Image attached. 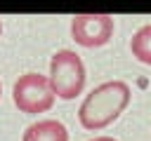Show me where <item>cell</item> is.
I'll list each match as a JSON object with an SVG mask.
<instances>
[{
    "label": "cell",
    "instance_id": "2",
    "mask_svg": "<svg viewBox=\"0 0 151 141\" xmlns=\"http://www.w3.org/2000/svg\"><path fill=\"white\" fill-rule=\"evenodd\" d=\"M47 80H50V87H52L57 99H64V101L76 99L78 94H83L85 80H87L83 59L73 49H59L50 59Z\"/></svg>",
    "mask_w": 151,
    "mask_h": 141
},
{
    "label": "cell",
    "instance_id": "8",
    "mask_svg": "<svg viewBox=\"0 0 151 141\" xmlns=\"http://www.w3.org/2000/svg\"><path fill=\"white\" fill-rule=\"evenodd\" d=\"M0 35H2V24H0Z\"/></svg>",
    "mask_w": 151,
    "mask_h": 141
},
{
    "label": "cell",
    "instance_id": "6",
    "mask_svg": "<svg viewBox=\"0 0 151 141\" xmlns=\"http://www.w3.org/2000/svg\"><path fill=\"white\" fill-rule=\"evenodd\" d=\"M130 52L139 63L151 66V24H144L142 28L134 31L130 40Z\"/></svg>",
    "mask_w": 151,
    "mask_h": 141
},
{
    "label": "cell",
    "instance_id": "5",
    "mask_svg": "<svg viewBox=\"0 0 151 141\" xmlns=\"http://www.w3.org/2000/svg\"><path fill=\"white\" fill-rule=\"evenodd\" d=\"M21 141H68V129L64 122L54 118H45V120L28 125Z\"/></svg>",
    "mask_w": 151,
    "mask_h": 141
},
{
    "label": "cell",
    "instance_id": "7",
    "mask_svg": "<svg viewBox=\"0 0 151 141\" xmlns=\"http://www.w3.org/2000/svg\"><path fill=\"white\" fill-rule=\"evenodd\" d=\"M90 141H118V139H113V136H94Z\"/></svg>",
    "mask_w": 151,
    "mask_h": 141
},
{
    "label": "cell",
    "instance_id": "3",
    "mask_svg": "<svg viewBox=\"0 0 151 141\" xmlns=\"http://www.w3.org/2000/svg\"><path fill=\"white\" fill-rule=\"evenodd\" d=\"M54 92L50 87L47 75L40 73H24L19 75V80H14L12 85V101L14 106L26 113V115H38V113H47L54 106Z\"/></svg>",
    "mask_w": 151,
    "mask_h": 141
},
{
    "label": "cell",
    "instance_id": "4",
    "mask_svg": "<svg viewBox=\"0 0 151 141\" xmlns=\"http://www.w3.org/2000/svg\"><path fill=\"white\" fill-rule=\"evenodd\" d=\"M113 16L111 14H76L71 19V38L87 49L104 47L113 38Z\"/></svg>",
    "mask_w": 151,
    "mask_h": 141
},
{
    "label": "cell",
    "instance_id": "9",
    "mask_svg": "<svg viewBox=\"0 0 151 141\" xmlns=\"http://www.w3.org/2000/svg\"><path fill=\"white\" fill-rule=\"evenodd\" d=\"M0 94H2V82H0Z\"/></svg>",
    "mask_w": 151,
    "mask_h": 141
},
{
    "label": "cell",
    "instance_id": "1",
    "mask_svg": "<svg viewBox=\"0 0 151 141\" xmlns=\"http://www.w3.org/2000/svg\"><path fill=\"white\" fill-rule=\"evenodd\" d=\"M132 92L130 85L123 80H109L97 85L80 103L78 108V120L83 125V129L87 132H99L104 127H109L111 122H116L123 110L130 106Z\"/></svg>",
    "mask_w": 151,
    "mask_h": 141
}]
</instances>
